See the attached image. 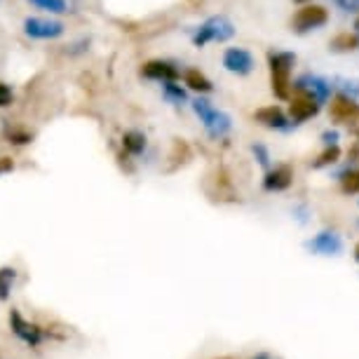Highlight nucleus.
Segmentation results:
<instances>
[{
	"label": "nucleus",
	"instance_id": "nucleus-10",
	"mask_svg": "<svg viewBox=\"0 0 359 359\" xmlns=\"http://www.w3.org/2000/svg\"><path fill=\"white\" fill-rule=\"evenodd\" d=\"M329 115H331V120H334V123H341V125H355V123H359V104H357V99L345 97V94H336V97L331 99Z\"/></svg>",
	"mask_w": 359,
	"mask_h": 359
},
{
	"label": "nucleus",
	"instance_id": "nucleus-15",
	"mask_svg": "<svg viewBox=\"0 0 359 359\" xmlns=\"http://www.w3.org/2000/svg\"><path fill=\"white\" fill-rule=\"evenodd\" d=\"M184 83H186L188 90H193L198 94H212L214 92V83L198 69H186L184 71Z\"/></svg>",
	"mask_w": 359,
	"mask_h": 359
},
{
	"label": "nucleus",
	"instance_id": "nucleus-13",
	"mask_svg": "<svg viewBox=\"0 0 359 359\" xmlns=\"http://www.w3.org/2000/svg\"><path fill=\"white\" fill-rule=\"evenodd\" d=\"M294 184V169L289 165L270 167L266 176H263V191L266 193H284Z\"/></svg>",
	"mask_w": 359,
	"mask_h": 359
},
{
	"label": "nucleus",
	"instance_id": "nucleus-25",
	"mask_svg": "<svg viewBox=\"0 0 359 359\" xmlns=\"http://www.w3.org/2000/svg\"><path fill=\"white\" fill-rule=\"evenodd\" d=\"M5 137H8L10 144H15V146H26L33 141V134L22 132V130H5Z\"/></svg>",
	"mask_w": 359,
	"mask_h": 359
},
{
	"label": "nucleus",
	"instance_id": "nucleus-12",
	"mask_svg": "<svg viewBox=\"0 0 359 359\" xmlns=\"http://www.w3.org/2000/svg\"><path fill=\"white\" fill-rule=\"evenodd\" d=\"M254 120L263 127H268V130H275V132H289L294 123H291V118L287 113L282 111L280 106H263L259 111L254 113Z\"/></svg>",
	"mask_w": 359,
	"mask_h": 359
},
{
	"label": "nucleus",
	"instance_id": "nucleus-24",
	"mask_svg": "<svg viewBox=\"0 0 359 359\" xmlns=\"http://www.w3.org/2000/svg\"><path fill=\"white\" fill-rule=\"evenodd\" d=\"M252 155L254 160L259 162V167H263L268 172L270 167H273V158H270V151L263 144H252Z\"/></svg>",
	"mask_w": 359,
	"mask_h": 359
},
{
	"label": "nucleus",
	"instance_id": "nucleus-20",
	"mask_svg": "<svg viewBox=\"0 0 359 359\" xmlns=\"http://www.w3.org/2000/svg\"><path fill=\"white\" fill-rule=\"evenodd\" d=\"M338 181H341V191L345 195H359V169H348L338 176Z\"/></svg>",
	"mask_w": 359,
	"mask_h": 359
},
{
	"label": "nucleus",
	"instance_id": "nucleus-17",
	"mask_svg": "<svg viewBox=\"0 0 359 359\" xmlns=\"http://www.w3.org/2000/svg\"><path fill=\"white\" fill-rule=\"evenodd\" d=\"M329 50L334 52H352V50H359V33H338V36H334L329 40Z\"/></svg>",
	"mask_w": 359,
	"mask_h": 359
},
{
	"label": "nucleus",
	"instance_id": "nucleus-18",
	"mask_svg": "<svg viewBox=\"0 0 359 359\" xmlns=\"http://www.w3.org/2000/svg\"><path fill=\"white\" fill-rule=\"evenodd\" d=\"M160 90H162V97H165V101H169L172 106L188 104V94H186L184 87L176 83V80H172V83H160Z\"/></svg>",
	"mask_w": 359,
	"mask_h": 359
},
{
	"label": "nucleus",
	"instance_id": "nucleus-33",
	"mask_svg": "<svg viewBox=\"0 0 359 359\" xmlns=\"http://www.w3.org/2000/svg\"><path fill=\"white\" fill-rule=\"evenodd\" d=\"M355 261H357V263H359V245H357V247H355Z\"/></svg>",
	"mask_w": 359,
	"mask_h": 359
},
{
	"label": "nucleus",
	"instance_id": "nucleus-34",
	"mask_svg": "<svg viewBox=\"0 0 359 359\" xmlns=\"http://www.w3.org/2000/svg\"><path fill=\"white\" fill-rule=\"evenodd\" d=\"M355 31H357V33H359V17H357V19H355Z\"/></svg>",
	"mask_w": 359,
	"mask_h": 359
},
{
	"label": "nucleus",
	"instance_id": "nucleus-6",
	"mask_svg": "<svg viewBox=\"0 0 359 359\" xmlns=\"http://www.w3.org/2000/svg\"><path fill=\"white\" fill-rule=\"evenodd\" d=\"M294 90L310 94L317 104L324 106L331 99V92H334V83L322 76H315V73H303L294 80Z\"/></svg>",
	"mask_w": 359,
	"mask_h": 359
},
{
	"label": "nucleus",
	"instance_id": "nucleus-29",
	"mask_svg": "<svg viewBox=\"0 0 359 359\" xmlns=\"http://www.w3.org/2000/svg\"><path fill=\"white\" fill-rule=\"evenodd\" d=\"M90 50V40L87 38H83V40H78V43H73V45H69V54H83V52H87Z\"/></svg>",
	"mask_w": 359,
	"mask_h": 359
},
{
	"label": "nucleus",
	"instance_id": "nucleus-30",
	"mask_svg": "<svg viewBox=\"0 0 359 359\" xmlns=\"http://www.w3.org/2000/svg\"><path fill=\"white\" fill-rule=\"evenodd\" d=\"M15 169V162H12V158H0V174H8Z\"/></svg>",
	"mask_w": 359,
	"mask_h": 359
},
{
	"label": "nucleus",
	"instance_id": "nucleus-7",
	"mask_svg": "<svg viewBox=\"0 0 359 359\" xmlns=\"http://www.w3.org/2000/svg\"><path fill=\"white\" fill-rule=\"evenodd\" d=\"M223 69L233 76H240V78H247L252 76L254 69H256V62H254V54L245 50V47H228L223 52V59H221Z\"/></svg>",
	"mask_w": 359,
	"mask_h": 359
},
{
	"label": "nucleus",
	"instance_id": "nucleus-14",
	"mask_svg": "<svg viewBox=\"0 0 359 359\" xmlns=\"http://www.w3.org/2000/svg\"><path fill=\"white\" fill-rule=\"evenodd\" d=\"M10 327H12V334L17 338H22L24 343H29L31 348H36V345H40V341H43V329L33 322H26L24 317L19 315V310H12L10 313Z\"/></svg>",
	"mask_w": 359,
	"mask_h": 359
},
{
	"label": "nucleus",
	"instance_id": "nucleus-16",
	"mask_svg": "<svg viewBox=\"0 0 359 359\" xmlns=\"http://www.w3.org/2000/svg\"><path fill=\"white\" fill-rule=\"evenodd\" d=\"M123 151L127 155H134V158H139V155H144L146 151V146H148V139H146V134L144 132H139V130H127L123 134Z\"/></svg>",
	"mask_w": 359,
	"mask_h": 359
},
{
	"label": "nucleus",
	"instance_id": "nucleus-19",
	"mask_svg": "<svg viewBox=\"0 0 359 359\" xmlns=\"http://www.w3.org/2000/svg\"><path fill=\"white\" fill-rule=\"evenodd\" d=\"M341 160V148L338 146H324V151L317 155V158L310 162L313 169H324V167H331Z\"/></svg>",
	"mask_w": 359,
	"mask_h": 359
},
{
	"label": "nucleus",
	"instance_id": "nucleus-5",
	"mask_svg": "<svg viewBox=\"0 0 359 359\" xmlns=\"http://www.w3.org/2000/svg\"><path fill=\"white\" fill-rule=\"evenodd\" d=\"M22 29L24 36H29L31 40H57L66 33L64 22L50 17H26Z\"/></svg>",
	"mask_w": 359,
	"mask_h": 359
},
{
	"label": "nucleus",
	"instance_id": "nucleus-3",
	"mask_svg": "<svg viewBox=\"0 0 359 359\" xmlns=\"http://www.w3.org/2000/svg\"><path fill=\"white\" fill-rule=\"evenodd\" d=\"M235 36V24L226 15H214L205 19L200 26H195L191 40L195 47H205L209 43H228Z\"/></svg>",
	"mask_w": 359,
	"mask_h": 359
},
{
	"label": "nucleus",
	"instance_id": "nucleus-23",
	"mask_svg": "<svg viewBox=\"0 0 359 359\" xmlns=\"http://www.w3.org/2000/svg\"><path fill=\"white\" fill-rule=\"evenodd\" d=\"M334 90L338 94H345V97L359 99V80H350V78H338L334 83Z\"/></svg>",
	"mask_w": 359,
	"mask_h": 359
},
{
	"label": "nucleus",
	"instance_id": "nucleus-9",
	"mask_svg": "<svg viewBox=\"0 0 359 359\" xmlns=\"http://www.w3.org/2000/svg\"><path fill=\"white\" fill-rule=\"evenodd\" d=\"M320 113V104L306 92L294 90V94L289 97V118L294 125H303L308 120H313Z\"/></svg>",
	"mask_w": 359,
	"mask_h": 359
},
{
	"label": "nucleus",
	"instance_id": "nucleus-4",
	"mask_svg": "<svg viewBox=\"0 0 359 359\" xmlns=\"http://www.w3.org/2000/svg\"><path fill=\"white\" fill-rule=\"evenodd\" d=\"M329 24V10L322 8L317 3H306L296 10V15L291 17V31L298 33V36H306V33L320 31Z\"/></svg>",
	"mask_w": 359,
	"mask_h": 359
},
{
	"label": "nucleus",
	"instance_id": "nucleus-27",
	"mask_svg": "<svg viewBox=\"0 0 359 359\" xmlns=\"http://www.w3.org/2000/svg\"><path fill=\"white\" fill-rule=\"evenodd\" d=\"M334 3L345 15H359V0H334Z\"/></svg>",
	"mask_w": 359,
	"mask_h": 359
},
{
	"label": "nucleus",
	"instance_id": "nucleus-26",
	"mask_svg": "<svg viewBox=\"0 0 359 359\" xmlns=\"http://www.w3.org/2000/svg\"><path fill=\"white\" fill-rule=\"evenodd\" d=\"M12 104H15V92L8 83L0 80V108H10Z\"/></svg>",
	"mask_w": 359,
	"mask_h": 359
},
{
	"label": "nucleus",
	"instance_id": "nucleus-31",
	"mask_svg": "<svg viewBox=\"0 0 359 359\" xmlns=\"http://www.w3.org/2000/svg\"><path fill=\"white\" fill-rule=\"evenodd\" d=\"M252 359H273L270 355H256V357H252Z\"/></svg>",
	"mask_w": 359,
	"mask_h": 359
},
{
	"label": "nucleus",
	"instance_id": "nucleus-1",
	"mask_svg": "<svg viewBox=\"0 0 359 359\" xmlns=\"http://www.w3.org/2000/svg\"><path fill=\"white\" fill-rule=\"evenodd\" d=\"M296 66L294 52L270 50L268 52V69H270V87L277 99L289 101L294 94V83H291V69Z\"/></svg>",
	"mask_w": 359,
	"mask_h": 359
},
{
	"label": "nucleus",
	"instance_id": "nucleus-11",
	"mask_svg": "<svg viewBox=\"0 0 359 359\" xmlns=\"http://www.w3.org/2000/svg\"><path fill=\"white\" fill-rule=\"evenodd\" d=\"M141 76L146 80H155V83H172V80L181 78V71L176 69L174 62H167V59H151L141 66Z\"/></svg>",
	"mask_w": 359,
	"mask_h": 359
},
{
	"label": "nucleus",
	"instance_id": "nucleus-22",
	"mask_svg": "<svg viewBox=\"0 0 359 359\" xmlns=\"http://www.w3.org/2000/svg\"><path fill=\"white\" fill-rule=\"evenodd\" d=\"M17 280V270L15 268H0V301H8L12 282Z\"/></svg>",
	"mask_w": 359,
	"mask_h": 359
},
{
	"label": "nucleus",
	"instance_id": "nucleus-21",
	"mask_svg": "<svg viewBox=\"0 0 359 359\" xmlns=\"http://www.w3.org/2000/svg\"><path fill=\"white\" fill-rule=\"evenodd\" d=\"M33 8L50 12V15H66L69 12V3L66 0H29Z\"/></svg>",
	"mask_w": 359,
	"mask_h": 359
},
{
	"label": "nucleus",
	"instance_id": "nucleus-8",
	"mask_svg": "<svg viewBox=\"0 0 359 359\" xmlns=\"http://www.w3.org/2000/svg\"><path fill=\"white\" fill-rule=\"evenodd\" d=\"M306 252L315 256H341L343 237L338 230H320L306 242Z\"/></svg>",
	"mask_w": 359,
	"mask_h": 359
},
{
	"label": "nucleus",
	"instance_id": "nucleus-28",
	"mask_svg": "<svg viewBox=\"0 0 359 359\" xmlns=\"http://www.w3.org/2000/svg\"><path fill=\"white\" fill-rule=\"evenodd\" d=\"M338 139H341V134L336 130H324L322 132V144L324 146H338Z\"/></svg>",
	"mask_w": 359,
	"mask_h": 359
},
{
	"label": "nucleus",
	"instance_id": "nucleus-2",
	"mask_svg": "<svg viewBox=\"0 0 359 359\" xmlns=\"http://www.w3.org/2000/svg\"><path fill=\"white\" fill-rule=\"evenodd\" d=\"M193 111L195 115H198V120L202 123V127H205V132L209 134L212 139H226L230 132H233V118L221 111V108H216L212 101H209L207 97H200L191 101Z\"/></svg>",
	"mask_w": 359,
	"mask_h": 359
},
{
	"label": "nucleus",
	"instance_id": "nucleus-32",
	"mask_svg": "<svg viewBox=\"0 0 359 359\" xmlns=\"http://www.w3.org/2000/svg\"><path fill=\"white\" fill-rule=\"evenodd\" d=\"M294 3H298V5H306V3H313V0H294Z\"/></svg>",
	"mask_w": 359,
	"mask_h": 359
}]
</instances>
